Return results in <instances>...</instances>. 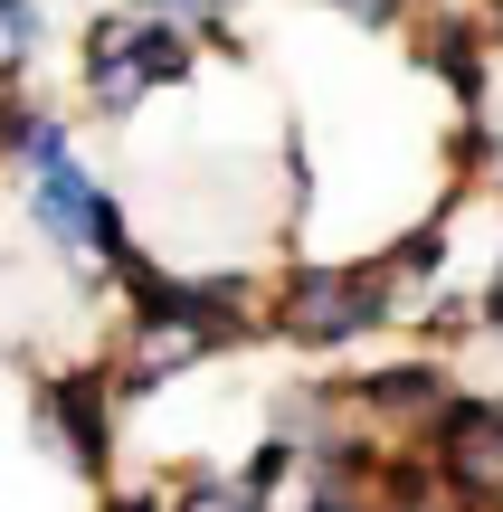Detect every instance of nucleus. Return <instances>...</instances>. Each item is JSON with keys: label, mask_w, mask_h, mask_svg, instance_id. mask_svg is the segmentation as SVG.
I'll use <instances>...</instances> for the list:
<instances>
[{"label": "nucleus", "mask_w": 503, "mask_h": 512, "mask_svg": "<svg viewBox=\"0 0 503 512\" xmlns=\"http://www.w3.org/2000/svg\"><path fill=\"white\" fill-rule=\"evenodd\" d=\"M380 304H390V285L380 275H342V266H304L295 294H285V332L295 342H352V332L380 323Z\"/></svg>", "instance_id": "f257e3e1"}, {"label": "nucleus", "mask_w": 503, "mask_h": 512, "mask_svg": "<svg viewBox=\"0 0 503 512\" xmlns=\"http://www.w3.org/2000/svg\"><path fill=\"white\" fill-rule=\"evenodd\" d=\"M152 76H190V48L171 38V19H124L95 38V95L105 105H133Z\"/></svg>", "instance_id": "f03ea898"}, {"label": "nucleus", "mask_w": 503, "mask_h": 512, "mask_svg": "<svg viewBox=\"0 0 503 512\" xmlns=\"http://www.w3.org/2000/svg\"><path fill=\"white\" fill-rule=\"evenodd\" d=\"M57 437L86 475H105V380H67L57 389Z\"/></svg>", "instance_id": "7ed1b4c3"}, {"label": "nucleus", "mask_w": 503, "mask_h": 512, "mask_svg": "<svg viewBox=\"0 0 503 512\" xmlns=\"http://www.w3.org/2000/svg\"><path fill=\"white\" fill-rule=\"evenodd\" d=\"M361 399H371V408H390V418H418V408L437 399V380H428V370H380Z\"/></svg>", "instance_id": "20e7f679"}, {"label": "nucleus", "mask_w": 503, "mask_h": 512, "mask_svg": "<svg viewBox=\"0 0 503 512\" xmlns=\"http://www.w3.org/2000/svg\"><path fill=\"white\" fill-rule=\"evenodd\" d=\"M29 48H38V10H29V0H0V67L29 57Z\"/></svg>", "instance_id": "39448f33"}]
</instances>
